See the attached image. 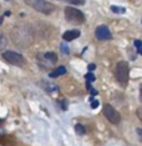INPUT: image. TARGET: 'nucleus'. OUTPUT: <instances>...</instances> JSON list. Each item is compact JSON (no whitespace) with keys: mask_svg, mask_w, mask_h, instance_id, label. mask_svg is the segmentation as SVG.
Returning <instances> with one entry per match:
<instances>
[{"mask_svg":"<svg viewBox=\"0 0 142 146\" xmlns=\"http://www.w3.org/2000/svg\"><path fill=\"white\" fill-rule=\"evenodd\" d=\"M1 21H3V18H0V24H1Z\"/></svg>","mask_w":142,"mask_h":146,"instance_id":"obj_25","label":"nucleus"},{"mask_svg":"<svg viewBox=\"0 0 142 146\" xmlns=\"http://www.w3.org/2000/svg\"><path fill=\"white\" fill-rule=\"evenodd\" d=\"M137 134H138V136H140V139H141V141H142V129H140V127L137 129Z\"/></svg>","mask_w":142,"mask_h":146,"instance_id":"obj_21","label":"nucleus"},{"mask_svg":"<svg viewBox=\"0 0 142 146\" xmlns=\"http://www.w3.org/2000/svg\"><path fill=\"white\" fill-rule=\"evenodd\" d=\"M85 79H86V82H92L95 81V75L92 74V72H89V74H86V76H85Z\"/></svg>","mask_w":142,"mask_h":146,"instance_id":"obj_14","label":"nucleus"},{"mask_svg":"<svg viewBox=\"0 0 142 146\" xmlns=\"http://www.w3.org/2000/svg\"><path fill=\"white\" fill-rule=\"evenodd\" d=\"M104 115L106 116V119L111 124H118L121 121V115L114 106L106 104L104 106Z\"/></svg>","mask_w":142,"mask_h":146,"instance_id":"obj_6","label":"nucleus"},{"mask_svg":"<svg viewBox=\"0 0 142 146\" xmlns=\"http://www.w3.org/2000/svg\"><path fill=\"white\" fill-rule=\"evenodd\" d=\"M70 3H72V4H75V5H82V4H85V0H69Z\"/></svg>","mask_w":142,"mask_h":146,"instance_id":"obj_15","label":"nucleus"},{"mask_svg":"<svg viewBox=\"0 0 142 146\" xmlns=\"http://www.w3.org/2000/svg\"><path fill=\"white\" fill-rule=\"evenodd\" d=\"M115 76H116L118 84L122 86H126L130 78V68L126 61H118L115 69Z\"/></svg>","mask_w":142,"mask_h":146,"instance_id":"obj_1","label":"nucleus"},{"mask_svg":"<svg viewBox=\"0 0 142 146\" xmlns=\"http://www.w3.org/2000/svg\"><path fill=\"white\" fill-rule=\"evenodd\" d=\"M87 69H89V71H94L95 69H96V65H95V64H90Z\"/></svg>","mask_w":142,"mask_h":146,"instance_id":"obj_18","label":"nucleus"},{"mask_svg":"<svg viewBox=\"0 0 142 146\" xmlns=\"http://www.w3.org/2000/svg\"><path fill=\"white\" fill-rule=\"evenodd\" d=\"M75 131H76V134H79V135H84L86 130H85V126L84 125L77 124L76 126H75Z\"/></svg>","mask_w":142,"mask_h":146,"instance_id":"obj_13","label":"nucleus"},{"mask_svg":"<svg viewBox=\"0 0 142 146\" xmlns=\"http://www.w3.org/2000/svg\"><path fill=\"white\" fill-rule=\"evenodd\" d=\"M137 52L140 55H142V46H140V48H137Z\"/></svg>","mask_w":142,"mask_h":146,"instance_id":"obj_24","label":"nucleus"},{"mask_svg":"<svg viewBox=\"0 0 142 146\" xmlns=\"http://www.w3.org/2000/svg\"><path fill=\"white\" fill-rule=\"evenodd\" d=\"M3 58L5 59V61H8L9 64L14 65V66H22L25 64V59L24 56L20 55L19 52L15 51H4L3 52Z\"/></svg>","mask_w":142,"mask_h":146,"instance_id":"obj_5","label":"nucleus"},{"mask_svg":"<svg viewBox=\"0 0 142 146\" xmlns=\"http://www.w3.org/2000/svg\"><path fill=\"white\" fill-rule=\"evenodd\" d=\"M135 46H136V48H140V46H142V42L140 40H136L135 41Z\"/></svg>","mask_w":142,"mask_h":146,"instance_id":"obj_20","label":"nucleus"},{"mask_svg":"<svg viewBox=\"0 0 142 146\" xmlns=\"http://www.w3.org/2000/svg\"><path fill=\"white\" fill-rule=\"evenodd\" d=\"M79 36H80V31L76 30V29H74V30L65 31L64 35H62V39H64L65 41H71V40H74V39H77Z\"/></svg>","mask_w":142,"mask_h":146,"instance_id":"obj_8","label":"nucleus"},{"mask_svg":"<svg viewBox=\"0 0 142 146\" xmlns=\"http://www.w3.org/2000/svg\"><path fill=\"white\" fill-rule=\"evenodd\" d=\"M65 72H66V68H65V66H59V68H56L54 71H51L50 74H49V76H50V78H57V76L64 75Z\"/></svg>","mask_w":142,"mask_h":146,"instance_id":"obj_9","label":"nucleus"},{"mask_svg":"<svg viewBox=\"0 0 142 146\" xmlns=\"http://www.w3.org/2000/svg\"><path fill=\"white\" fill-rule=\"evenodd\" d=\"M110 9H111L112 13H116V14H125V11H126V9L125 8H122V6H117V5H112Z\"/></svg>","mask_w":142,"mask_h":146,"instance_id":"obj_12","label":"nucleus"},{"mask_svg":"<svg viewBox=\"0 0 142 146\" xmlns=\"http://www.w3.org/2000/svg\"><path fill=\"white\" fill-rule=\"evenodd\" d=\"M95 35L98 40H110L112 38V34L110 31V29L106 25H100L95 31Z\"/></svg>","mask_w":142,"mask_h":146,"instance_id":"obj_7","label":"nucleus"},{"mask_svg":"<svg viewBox=\"0 0 142 146\" xmlns=\"http://www.w3.org/2000/svg\"><path fill=\"white\" fill-rule=\"evenodd\" d=\"M13 38H14V41L19 45H29L32 39L29 29L24 28H16L13 33Z\"/></svg>","mask_w":142,"mask_h":146,"instance_id":"obj_4","label":"nucleus"},{"mask_svg":"<svg viewBox=\"0 0 142 146\" xmlns=\"http://www.w3.org/2000/svg\"><path fill=\"white\" fill-rule=\"evenodd\" d=\"M6 45H8V39H6V36L0 31V50L5 49Z\"/></svg>","mask_w":142,"mask_h":146,"instance_id":"obj_11","label":"nucleus"},{"mask_svg":"<svg viewBox=\"0 0 142 146\" xmlns=\"http://www.w3.org/2000/svg\"><path fill=\"white\" fill-rule=\"evenodd\" d=\"M140 100L142 102V84L140 85Z\"/></svg>","mask_w":142,"mask_h":146,"instance_id":"obj_22","label":"nucleus"},{"mask_svg":"<svg viewBox=\"0 0 142 146\" xmlns=\"http://www.w3.org/2000/svg\"><path fill=\"white\" fill-rule=\"evenodd\" d=\"M98 105H100V102H98L97 100H91V108H92V109L98 108Z\"/></svg>","mask_w":142,"mask_h":146,"instance_id":"obj_16","label":"nucleus"},{"mask_svg":"<svg viewBox=\"0 0 142 146\" xmlns=\"http://www.w3.org/2000/svg\"><path fill=\"white\" fill-rule=\"evenodd\" d=\"M61 51L64 52V54H69V48L65 44H61Z\"/></svg>","mask_w":142,"mask_h":146,"instance_id":"obj_17","label":"nucleus"},{"mask_svg":"<svg viewBox=\"0 0 142 146\" xmlns=\"http://www.w3.org/2000/svg\"><path fill=\"white\" fill-rule=\"evenodd\" d=\"M26 3L30 4L36 11L42 13V14H45V15L51 14V13L55 10V6L52 5L51 3L45 1V0H26Z\"/></svg>","mask_w":142,"mask_h":146,"instance_id":"obj_3","label":"nucleus"},{"mask_svg":"<svg viewBox=\"0 0 142 146\" xmlns=\"http://www.w3.org/2000/svg\"><path fill=\"white\" fill-rule=\"evenodd\" d=\"M44 59L50 64H55L57 61V55L55 52H46V54H44Z\"/></svg>","mask_w":142,"mask_h":146,"instance_id":"obj_10","label":"nucleus"},{"mask_svg":"<svg viewBox=\"0 0 142 146\" xmlns=\"http://www.w3.org/2000/svg\"><path fill=\"white\" fill-rule=\"evenodd\" d=\"M90 92H91L92 95H97V91H96V90H94V89H92V88L90 89Z\"/></svg>","mask_w":142,"mask_h":146,"instance_id":"obj_23","label":"nucleus"},{"mask_svg":"<svg viewBox=\"0 0 142 146\" xmlns=\"http://www.w3.org/2000/svg\"><path fill=\"white\" fill-rule=\"evenodd\" d=\"M3 124V120H0V125H1Z\"/></svg>","mask_w":142,"mask_h":146,"instance_id":"obj_26","label":"nucleus"},{"mask_svg":"<svg viewBox=\"0 0 142 146\" xmlns=\"http://www.w3.org/2000/svg\"><path fill=\"white\" fill-rule=\"evenodd\" d=\"M137 115H138V117H140V120L142 121V108H140L137 110Z\"/></svg>","mask_w":142,"mask_h":146,"instance_id":"obj_19","label":"nucleus"},{"mask_svg":"<svg viewBox=\"0 0 142 146\" xmlns=\"http://www.w3.org/2000/svg\"><path fill=\"white\" fill-rule=\"evenodd\" d=\"M65 18L66 20L71 24H84L85 23V15L84 13L80 11L79 9H75V8H71V6H67L65 9Z\"/></svg>","mask_w":142,"mask_h":146,"instance_id":"obj_2","label":"nucleus"}]
</instances>
